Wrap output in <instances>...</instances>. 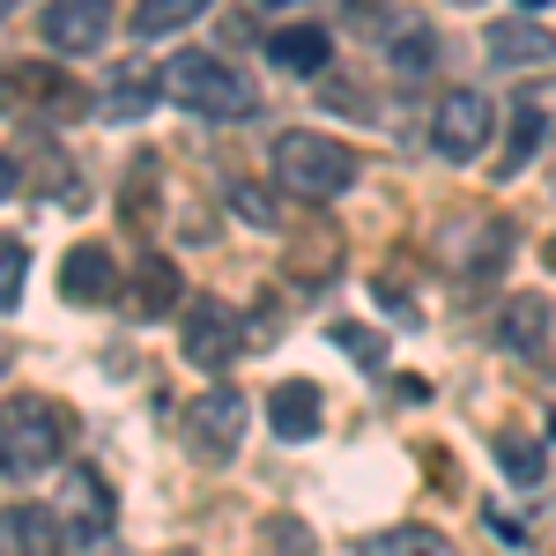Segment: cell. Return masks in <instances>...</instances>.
<instances>
[{"label":"cell","instance_id":"obj_16","mask_svg":"<svg viewBox=\"0 0 556 556\" xmlns=\"http://www.w3.org/2000/svg\"><path fill=\"white\" fill-rule=\"evenodd\" d=\"M267 52H275L290 75H319L334 45H327V30H319V23H290V30H275V38H267Z\"/></svg>","mask_w":556,"mask_h":556},{"label":"cell","instance_id":"obj_1","mask_svg":"<svg viewBox=\"0 0 556 556\" xmlns=\"http://www.w3.org/2000/svg\"><path fill=\"white\" fill-rule=\"evenodd\" d=\"M275 178H282V193H298V201H334L356 186V149L334 141V134H282L275 141Z\"/></svg>","mask_w":556,"mask_h":556},{"label":"cell","instance_id":"obj_34","mask_svg":"<svg viewBox=\"0 0 556 556\" xmlns=\"http://www.w3.org/2000/svg\"><path fill=\"white\" fill-rule=\"evenodd\" d=\"M460 8H475V0H460Z\"/></svg>","mask_w":556,"mask_h":556},{"label":"cell","instance_id":"obj_22","mask_svg":"<svg viewBox=\"0 0 556 556\" xmlns=\"http://www.w3.org/2000/svg\"><path fill=\"white\" fill-rule=\"evenodd\" d=\"M497 468L513 475V482H542V438H527V430H497Z\"/></svg>","mask_w":556,"mask_h":556},{"label":"cell","instance_id":"obj_23","mask_svg":"<svg viewBox=\"0 0 556 556\" xmlns=\"http://www.w3.org/2000/svg\"><path fill=\"white\" fill-rule=\"evenodd\" d=\"M119 215H127L134 230H149V223H156V156H141V164H134V186L119 193Z\"/></svg>","mask_w":556,"mask_h":556},{"label":"cell","instance_id":"obj_8","mask_svg":"<svg viewBox=\"0 0 556 556\" xmlns=\"http://www.w3.org/2000/svg\"><path fill=\"white\" fill-rule=\"evenodd\" d=\"M60 519H67V542H104L112 519H119L112 482H104L97 468H67V505H60Z\"/></svg>","mask_w":556,"mask_h":556},{"label":"cell","instance_id":"obj_3","mask_svg":"<svg viewBox=\"0 0 556 556\" xmlns=\"http://www.w3.org/2000/svg\"><path fill=\"white\" fill-rule=\"evenodd\" d=\"M164 89H172L186 112H201V119H245L260 104L253 83L230 60H215V52H178V60H164Z\"/></svg>","mask_w":556,"mask_h":556},{"label":"cell","instance_id":"obj_11","mask_svg":"<svg viewBox=\"0 0 556 556\" xmlns=\"http://www.w3.org/2000/svg\"><path fill=\"white\" fill-rule=\"evenodd\" d=\"M112 282H119V267H112L104 245H75V253L60 260V298L67 304H104Z\"/></svg>","mask_w":556,"mask_h":556},{"label":"cell","instance_id":"obj_5","mask_svg":"<svg viewBox=\"0 0 556 556\" xmlns=\"http://www.w3.org/2000/svg\"><path fill=\"white\" fill-rule=\"evenodd\" d=\"M490 134H497V104H490L482 89H445V104H438V119H430V149L453 156V164H468V156H482Z\"/></svg>","mask_w":556,"mask_h":556},{"label":"cell","instance_id":"obj_29","mask_svg":"<svg viewBox=\"0 0 556 556\" xmlns=\"http://www.w3.org/2000/svg\"><path fill=\"white\" fill-rule=\"evenodd\" d=\"M15 193V156H0V201Z\"/></svg>","mask_w":556,"mask_h":556},{"label":"cell","instance_id":"obj_2","mask_svg":"<svg viewBox=\"0 0 556 556\" xmlns=\"http://www.w3.org/2000/svg\"><path fill=\"white\" fill-rule=\"evenodd\" d=\"M75 438V416L60 401H15L0 408V475H45Z\"/></svg>","mask_w":556,"mask_h":556},{"label":"cell","instance_id":"obj_33","mask_svg":"<svg viewBox=\"0 0 556 556\" xmlns=\"http://www.w3.org/2000/svg\"><path fill=\"white\" fill-rule=\"evenodd\" d=\"M0 364H8V342H0Z\"/></svg>","mask_w":556,"mask_h":556},{"label":"cell","instance_id":"obj_24","mask_svg":"<svg viewBox=\"0 0 556 556\" xmlns=\"http://www.w3.org/2000/svg\"><path fill=\"white\" fill-rule=\"evenodd\" d=\"M23 282H30V245L23 238H0V304L23 298Z\"/></svg>","mask_w":556,"mask_h":556},{"label":"cell","instance_id":"obj_20","mask_svg":"<svg viewBox=\"0 0 556 556\" xmlns=\"http://www.w3.org/2000/svg\"><path fill=\"white\" fill-rule=\"evenodd\" d=\"M371 556H453V542L430 527H386V534H371Z\"/></svg>","mask_w":556,"mask_h":556},{"label":"cell","instance_id":"obj_10","mask_svg":"<svg viewBox=\"0 0 556 556\" xmlns=\"http://www.w3.org/2000/svg\"><path fill=\"white\" fill-rule=\"evenodd\" d=\"M490 60H497V67H542V60H556V30L542 23V15L490 23Z\"/></svg>","mask_w":556,"mask_h":556},{"label":"cell","instance_id":"obj_17","mask_svg":"<svg viewBox=\"0 0 556 556\" xmlns=\"http://www.w3.org/2000/svg\"><path fill=\"white\" fill-rule=\"evenodd\" d=\"M334 260H342V230H304L298 245H290V275L298 282H327Z\"/></svg>","mask_w":556,"mask_h":556},{"label":"cell","instance_id":"obj_18","mask_svg":"<svg viewBox=\"0 0 556 556\" xmlns=\"http://www.w3.org/2000/svg\"><path fill=\"white\" fill-rule=\"evenodd\" d=\"M430 67H438V38H430L424 23H401V30H393V75L416 83V75H430Z\"/></svg>","mask_w":556,"mask_h":556},{"label":"cell","instance_id":"obj_35","mask_svg":"<svg viewBox=\"0 0 556 556\" xmlns=\"http://www.w3.org/2000/svg\"><path fill=\"white\" fill-rule=\"evenodd\" d=\"M172 556H186V549H172Z\"/></svg>","mask_w":556,"mask_h":556},{"label":"cell","instance_id":"obj_27","mask_svg":"<svg viewBox=\"0 0 556 556\" xmlns=\"http://www.w3.org/2000/svg\"><path fill=\"white\" fill-rule=\"evenodd\" d=\"M334 342L356 349V364H379V356H386V342H379V334H364V327H334Z\"/></svg>","mask_w":556,"mask_h":556},{"label":"cell","instance_id":"obj_15","mask_svg":"<svg viewBox=\"0 0 556 556\" xmlns=\"http://www.w3.org/2000/svg\"><path fill=\"white\" fill-rule=\"evenodd\" d=\"M127 298H134V319H164V312L178 304V267L164 253H149L141 267H134V290H127Z\"/></svg>","mask_w":556,"mask_h":556},{"label":"cell","instance_id":"obj_28","mask_svg":"<svg viewBox=\"0 0 556 556\" xmlns=\"http://www.w3.org/2000/svg\"><path fill=\"white\" fill-rule=\"evenodd\" d=\"M230 208L253 215V223H275V201H267V193H253V186H230Z\"/></svg>","mask_w":556,"mask_h":556},{"label":"cell","instance_id":"obj_21","mask_svg":"<svg viewBox=\"0 0 556 556\" xmlns=\"http://www.w3.org/2000/svg\"><path fill=\"white\" fill-rule=\"evenodd\" d=\"M193 15H208V0H141V8H134V30H141V38H164L178 23H193Z\"/></svg>","mask_w":556,"mask_h":556},{"label":"cell","instance_id":"obj_26","mask_svg":"<svg viewBox=\"0 0 556 556\" xmlns=\"http://www.w3.org/2000/svg\"><path fill=\"white\" fill-rule=\"evenodd\" d=\"M267 542H275V556H312V534L298 519H267Z\"/></svg>","mask_w":556,"mask_h":556},{"label":"cell","instance_id":"obj_6","mask_svg":"<svg viewBox=\"0 0 556 556\" xmlns=\"http://www.w3.org/2000/svg\"><path fill=\"white\" fill-rule=\"evenodd\" d=\"M238 356H245V319H238V304H223V298L186 304V364L223 371V364H238Z\"/></svg>","mask_w":556,"mask_h":556},{"label":"cell","instance_id":"obj_7","mask_svg":"<svg viewBox=\"0 0 556 556\" xmlns=\"http://www.w3.org/2000/svg\"><path fill=\"white\" fill-rule=\"evenodd\" d=\"M238 438H245V393L208 386V393L186 408V445H193L201 460H230V453H238Z\"/></svg>","mask_w":556,"mask_h":556},{"label":"cell","instance_id":"obj_30","mask_svg":"<svg viewBox=\"0 0 556 556\" xmlns=\"http://www.w3.org/2000/svg\"><path fill=\"white\" fill-rule=\"evenodd\" d=\"M519 8H527V15H542V8H549V0H519Z\"/></svg>","mask_w":556,"mask_h":556},{"label":"cell","instance_id":"obj_25","mask_svg":"<svg viewBox=\"0 0 556 556\" xmlns=\"http://www.w3.org/2000/svg\"><path fill=\"white\" fill-rule=\"evenodd\" d=\"M141 112H149V83H119L104 104V119H141Z\"/></svg>","mask_w":556,"mask_h":556},{"label":"cell","instance_id":"obj_32","mask_svg":"<svg viewBox=\"0 0 556 556\" xmlns=\"http://www.w3.org/2000/svg\"><path fill=\"white\" fill-rule=\"evenodd\" d=\"M8 8H23V0H0V15H8Z\"/></svg>","mask_w":556,"mask_h":556},{"label":"cell","instance_id":"obj_9","mask_svg":"<svg viewBox=\"0 0 556 556\" xmlns=\"http://www.w3.org/2000/svg\"><path fill=\"white\" fill-rule=\"evenodd\" d=\"M104 30H112V0H52L45 8V38L60 52H89V45H104Z\"/></svg>","mask_w":556,"mask_h":556},{"label":"cell","instance_id":"obj_4","mask_svg":"<svg viewBox=\"0 0 556 556\" xmlns=\"http://www.w3.org/2000/svg\"><path fill=\"white\" fill-rule=\"evenodd\" d=\"M0 104L15 112V119H30V127H67V119H83V83L67 75V67H52V60H8L0 67Z\"/></svg>","mask_w":556,"mask_h":556},{"label":"cell","instance_id":"obj_19","mask_svg":"<svg viewBox=\"0 0 556 556\" xmlns=\"http://www.w3.org/2000/svg\"><path fill=\"white\" fill-rule=\"evenodd\" d=\"M549 134V112H542V97H519L513 104V149H505V172H519L527 156H534V141Z\"/></svg>","mask_w":556,"mask_h":556},{"label":"cell","instance_id":"obj_14","mask_svg":"<svg viewBox=\"0 0 556 556\" xmlns=\"http://www.w3.org/2000/svg\"><path fill=\"white\" fill-rule=\"evenodd\" d=\"M267 424H275V438H312L319 430V386L282 379L267 393Z\"/></svg>","mask_w":556,"mask_h":556},{"label":"cell","instance_id":"obj_31","mask_svg":"<svg viewBox=\"0 0 556 556\" xmlns=\"http://www.w3.org/2000/svg\"><path fill=\"white\" fill-rule=\"evenodd\" d=\"M542 260H549V267H556V238H549V245H542Z\"/></svg>","mask_w":556,"mask_h":556},{"label":"cell","instance_id":"obj_13","mask_svg":"<svg viewBox=\"0 0 556 556\" xmlns=\"http://www.w3.org/2000/svg\"><path fill=\"white\" fill-rule=\"evenodd\" d=\"M497 342L513 356H542V342H549V298H505L497 304Z\"/></svg>","mask_w":556,"mask_h":556},{"label":"cell","instance_id":"obj_12","mask_svg":"<svg viewBox=\"0 0 556 556\" xmlns=\"http://www.w3.org/2000/svg\"><path fill=\"white\" fill-rule=\"evenodd\" d=\"M0 542L15 556H60L67 549V519L45 513V505H15V513L0 519Z\"/></svg>","mask_w":556,"mask_h":556}]
</instances>
